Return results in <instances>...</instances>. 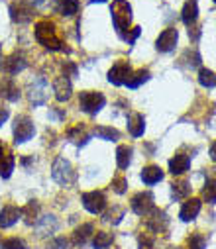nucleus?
<instances>
[{"instance_id":"f257e3e1","label":"nucleus","mask_w":216,"mask_h":249,"mask_svg":"<svg viewBox=\"0 0 216 249\" xmlns=\"http://www.w3.org/2000/svg\"><path fill=\"white\" fill-rule=\"evenodd\" d=\"M110 14H112V24H114L116 34L122 39H126L130 34V24H132V6L126 0H112Z\"/></svg>"},{"instance_id":"f03ea898","label":"nucleus","mask_w":216,"mask_h":249,"mask_svg":"<svg viewBox=\"0 0 216 249\" xmlns=\"http://www.w3.org/2000/svg\"><path fill=\"white\" fill-rule=\"evenodd\" d=\"M36 39L45 49H51V51H61L63 49V41L57 36V28L49 20H39L36 24Z\"/></svg>"},{"instance_id":"7ed1b4c3","label":"nucleus","mask_w":216,"mask_h":249,"mask_svg":"<svg viewBox=\"0 0 216 249\" xmlns=\"http://www.w3.org/2000/svg\"><path fill=\"white\" fill-rule=\"evenodd\" d=\"M106 104V98L102 92H97V90H85L79 94V108L85 112V114H91V116H97Z\"/></svg>"},{"instance_id":"20e7f679","label":"nucleus","mask_w":216,"mask_h":249,"mask_svg":"<svg viewBox=\"0 0 216 249\" xmlns=\"http://www.w3.org/2000/svg\"><path fill=\"white\" fill-rule=\"evenodd\" d=\"M51 177L57 184L61 186H69V184H73L77 175L73 171V167H71V163L65 159V157H57L55 163H53V169H51Z\"/></svg>"},{"instance_id":"39448f33","label":"nucleus","mask_w":216,"mask_h":249,"mask_svg":"<svg viewBox=\"0 0 216 249\" xmlns=\"http://www.w3.org/2000/svg\"><path fill=\"white\" fill-rule=\"evenodd\" d=\"M36 134V126L34 122L28 118V116H16L14 120V143L20 145V143H26L28 140H32Z\"/></svg>"},{"instance_id":"423d86ee","label":"nucleus","mask_w":216,"mask_h":249,"mask_svg":"<svg viewBox=\"0 0 216 249\" xmlns=\"http://www.w3.org/2000/svg\"><path fill=\"white\" fill-rule=\"evenodd\" d=\"M130 206H132V210H134L137 216L148 218V216L154 212V208H156V198H154V195H152L150 191L137 193V195H134Z\"/></svg>"},{"instance_id":"0eeeda50","label":"nucleus","mask_w":216,"mask_h":249,"mask_svg":"<svg viewBox=\"0 0 216 249\" xmlns=\"http://www.w3.org/2000/svg\"><path fill=\"white\" fill-rule=\"evenodd\" d=\"M47 90H49V87H47V81L43 77L34 79L30 83V87H28V98H30V102L34 106H43L47 102Z\"/></svg>"},{"instance_id":"6e6552de","label":"nucleus","mask_w":216,"mask_h":249,"mask_svg":"<svg viewBox=\"0 0 216 249\" xmlns=\"http://www.w3.org/2000/svg\"><path fill=\"white\" fill-rule=\"evenodd\" d=\"M85 210H89L91 214H102V210L106 208V196L100 191H93V193H85L81 196Z\"/></svg>"},{"instance_id":"1a4fd4ad","label":"nucleus","mask_w":216,"mask_h":249,"mask_svg":"<svg viewBox=\"0 0 216 249\" xmlns=\"http://www.w3.org/2000/svg\"><path fill=\"white\" fill-rule=\"evenodd\" d=\"M10 18L16 22V24H28L32 22L34 18V6L26 0H18L10 6Z\"/></svg>"},{"instance_id":"9d476101","label":"nucleus","mask_w":216,"mask_h":249,"mask_svg":"<svg viewBox=\"0 0 216 249\" xmlns=\"http://www.w3.org/2000/svg\"><path fill=\"white\" fill-rule=\"evenodd\" d=\"M132 73L134 71H132V67L126 63V61H118V63L112 65V69L108 71V81L112 85H116V87H122V85H126L130 81Z\"/></svg>"},{"instance_id":"9b49d317","label":"nucleus","mask_w":216,"mask_h":249,"mask_svg":"<svg viewBox=\"0 0 216 249\" xmlns=\"http://www.w3.org/2000/svg\"><path fill=\"white\" fill-rule=\"evenodd\" d=\"M177 39H179V32H177L175 28H167V30H163V32L159 34V37H157V41H156V49H157L159 53H169V51L175 49Z\"/></svg>"},{"instance_id":"f8f14e48","label":"nucleus","mask_w":216,"mask_h":249,"mask_svg":"<svg viewBox=\"0 0 216 249\" xmlns=\"http://www.w3.org/2000/svg\"><path fill=\"white\" fill-rule=\"evenodd\" d=\"M14 165H16L14 153L10 151V147L6 143L0 142V177L8 178L12 175V171H14Z\"/></svg>"},{"instance_id":"ddd939ff","label":"nucleus","mask_w":216,"mask_h":249,"mask_svg":"<svg viewBox=\"0 0 216 249\" xmlns=\"http://www.w3.org/2000/svg\"><path fill=\"white\" fill-rule=\"evenodd\" d=\"M148 228L154 231V233H165L167 228H169V218L165 212L154 208V212L148 216Z\"/></svg>"},{"instance_id":"4468645a","label":"nucleus","mask_w":216,"mask_h":249,"mask_svg":"<svg viewBox=\"0 0 216 249\" xmlns=\"http://www.w3.org/2000/svg\"><path fill=\"white\" fill-rule=\"evenodd\" d=\"M53 92H55V98L59 102H67L71 98V92H73V87H71V81L69 77H57L53 81Z\"/></svg>"},{"instance_id":"2eb2a0df","label":"nucleus","mask_w":216,"mask_h":249,"mask_svg":"<svg viewBox=\"0 0 216 249\" xmlns=\"http://www.w3.org/2000/svg\"><path fill=\"white\" fill-rule=\"evenodd\" d=\"M128 132L134 138H141L143 132H146V118H143L139 112H130L128 114Z\"/></svg>"},{"instance_id":"dca6fc26","label":"nucleus","mask_w":216,"mask_h":249,"mask_svg":"<svg viewBox=\"0 0 216 249\" xmlns=\"http://www.w3.org/2000/svg\"><path fill=\"white\" fill-rule=\"evenodd\" d=\"M57 228H59V222H57V218L53 214H47V216H41V218L36 220V231H38L39 237L53 233Z\"/></svg>"},{"instance_id":"f3484780","label":"nucleus","mask_w":216,"mask_h":249,"mask_svg":"<svg viewBox=\"0 0 216 249\" xmlns=\"http://www.w3.org/2000/svg\"><path fill=\"white\" fill-rule=\"evenodd\" d=\"M200 206H202V202H200L198 198H191V200H187V202L183 204L181 212H179V218H181L183 222H193V220L198 216Z\"/></svg>"},{"instance_id":"a211bd4d","label":"nucleus","mask_w":216,"mask_h":249,"mask_svg":"<svg viewBox=\"0 0 216 249\" xmlns=\"http://www.w3.org/2000/svg\"><path fill=\"white\" fill-rule=\"evenodd\" d=\"M26 59H24V55L22 53H12L6 61H4V69H6V73L8 75H18V73H22L24 69H26Z\"/></svg>"},{"instance_id":"6ab92c4d","label":"nucleus","mask_w":216,"mask_h":249,"mask_svg":"<svg viewBox=\"0 0 216 249\" xmlns=\"http://www.w3.org/2000/svg\"><path fill=\"white\" fill-rule=\"evenodd\" d=\"M189 167H191V157L185 155V153H177L175 157L169 159V171H171V175H183V173L189 171Z\"/></svg>"},{"instance_id":"aec40b11","label":"nucleus","mask_w":216,"mask_h":249,"mask_svg":"<svg viewBox=\"0 0 216 249\" xmlns=\"http://www.w3.org/2000/svg\"><path fill=\"white\" fill-rule=\"evenodd\" d=\"M22 216V210L16 206H4L0 212V228H12Z\"/></svg>"},{"instance_id":"412c9836","label":"nucleus","mask_w":216,"mask_h":249,"mask_svg":"<svg viewBox=\"0 0 216 249\" xmlns=\"http://www.w3.org/2000/svg\"><path fill=\"white\" fill-rule=\"evenodd\" d=\"M81 4L77 0H55L53 2V10L61 16H75L79 12Z\"/></svg>"},{"instance_id":"4be33fe9","label":"nucleus","mask_w":216,"mask_h":249,"mask_svg":"<svg viewBox=\"0 0 216 249\" xmlns=\"http://www.w3.org/2000/svg\"><path fill=\"white\" fill-rule=\"evenodd\" d=\"M181 20L189 28H193L196 24V20H198V6H196L195 0H187V2H185L183 12H181Z\"/></svg>"},{"instance_id":"5701e85b","label":"nucleus","mask_w":216,"mask_h":249,"mask_svg":"<svg viewBox=\"0 0 216 249\" xmlns=\"http://www.w3.org/2000/svg\"><path fill=\"white\" fill-rule=\"evenodd\" d=\"M67 140H69L71 143L83 147V145H87V143L91 142V134H89L83 126H75V128H71V130L67 132Z\"/></svg>"},{"instance_id":"b1692460","label":"nucleus","mask_w":216,"mask_h":249,"mask_svg":"<svg viewBox=\"0 0 216 249\" xmlns=\"http://www.w3.org/2000/svg\"><path fill=\"white\" fill-rule=\"evenodd\" d=\"M200 53L196 51V49H187L181 57H179V67H183V69H195V67H198L200 65Z\"/></svg>"},{"instance_id":"393cba45","label":"nucleus","mask_w":216,"mask_h":249,"mask_svg":"<svg viewBox=\"0 0 216 249\" xmlns=\"http://www.w3.org/2000/svg\"><path fill=\"white\" fill-rule=\"evenodd\" d=\"M141 180H143V184L152 186V184L163 180V171L157 165H150V167H146V169L141 171Z\"/></svg>"},{"instance_id":"a878e982","label":"nucleus","mask_w":216,"mask_h":249,"mask_svg":"<svg viewBox=\"0 0 216 249\" xmlns=\"http://www.w3.org/2000/svg\"><path fill=\"white\" fill-rule=\"evenodd\" d=\"M0 94H2L6 100H10V102H16L20 98V89L14 85L12 79H6L2 85H0Z\"/></svg>"},{"instance_id":"bb28decb","label":"nucleus","mask_w":216,"mask_h":249,"mask_svg":"<svg viewBox=\"0 0 216 249\" xmlns=\"http://www.w3.org/2000/svg\"><path fill=\"white\" fill-rule=\"evenodd\" d=\"M189 193H191V182H189V180H185V178L175 180V182L171 184V195H173V198H175V200L187 198V196H189Z\"/></svg>"},{"instance_id":"cd10ccee","label":"nucleus","mask_w":216,"mask_h":249,"mask_svg":"<svg viewBox=\"0 0 216 249\" xmlns=\"http://www.w3.org/2000/svg\"><path fill=\"white\" fill-rule=\"evenodd\" d=\"M132 147H128V145H120L118 149H116V165H118V169H128L130 167V163H132Z\"/></svg>"},{"instance_id":"c85d7f7f","label":"nucleus","mask_w":216,"mask_h":249,"mask_svg":"<svg viewBox=\"0 0 216 249\" xmlns=\"http://www.w3.org/2000/svg\"><path fill=\"white\" fill-rule=\"evenodd\" d=\"M95 231V226L93 224H83L81 228H77L73 231V243L75 245H85V241L89 239V235Z\"/></svg>"},{"instance_id":"c756f323","label":"nucleus","mask_w":216,"mask_h":249,"mask_svg":"<svg viewBox=\"0 0 216 249\" xmlns=\"http://www.w3.org/2000/svg\"><path fill=\"white\" fill-rule=\"evenodd\" d=\"M95 136L100 138V140H106V142H116L120 140V132L116 128H108V126H97L95 128Z\"/></svg>"},{"instance_id":"7c9ffc66","label":"nucleus","mask_w":216,"mask_h":249,"mask_svg":"<svg viewBox=\"0 0 216 249\" xmlns=\"http://www.w3.org/2000/svg\"><path fill=\"white\" fill-rule=\"evenodd\" d=\"M150 71L148 69H139V71H136V73H132V77H130V81L126 83V87L128 89H137L139 85H143L146 81H150Z\"/></svg>"},{"instance_id":"2f4dec72","label":"nucleus","mask_w":216,"mask_h":249,"mask_svg":"<svg viewBox=\"0 0 216 249\" xmlns=\"http://www.w3.org/2000/svg\"><path fill=\"white\" fill-rule=\"evenodd\" d=\"M202 198L208 204H216V178H206L202 189Z\"/></svg>"},{"instance_id":"473e14b6","label":"nucleus","mask_w":216,"mask_h":249,"mask_svg":"<svg viewBox=\"0 0 216 249\" xmlns=\"http://www.w3.org/2000/svg\"><path fill=\"white\" fill-rule=\"evenodd\" d=\"M114 241V235L108 233V231H97L95 233V239H93V245L95 249H106L108 245H112Z\"/></svg>"},{"instance_id":"72a5a7b5","label":"nucleus","mask_w":216,"mask_h":249,"mask_svg":"<svg viewBox=\"0 0 216 249\" xmlns=\"http://www.w3.org/2000/svg\"><path fill=\"white\" fill-rule=\"evenodd\" d=\"M38 212H39V206H38L36 200H30V202L22 208V216L26 218L28 224H36V220H38Z\"/></svg>"},{"instance_id":"f704fd0d","label":"nucleus","mask_w":216,"mask_h":249,"mask_svg":"<svg viewBox=\"0 0 216 249\" xmlns=\"http://www.w3.org/2000/svg\"><path fill=\"white\" fill-rule=\"evenodd\" d=\"M198 83L204 89H214L216 87V75L210 69H200L198 71Z\"/></svg>"},{"instance_id":"c9c22d12","label":"nucleus","mask_w":216,"mask_h":249,"mask_svg":"<svg viewBox=\"0 0 216 249\" xmlns=\"http://www.w3.org/2000/svg\"><path fill=\"white\" fill-rule=\"evenodd\" d=\"M122 218H124V208H120V206H112V210H108L106 214H104V222L106 224H112V226H118L120 222H122Z\"/></svg>"},{"instance_id":"e433bc0d","label":"nucleus","mask_w":216,"mask_h":249,"mask_svg":"<svg viewBox=\"0 0 216 249\" xmlns=\"http://www.w3.org/2000/svg\"><path fill=\"white\" fill-rule=\"evenodd\" d=\"M187 245H189V249H206V239L200 233H193L187 239Z\"/></svg>"},{"instance_id":"4c0bfd02","label":"nucleus","mask_w":216,"mask_h":249,"mask_svg":"<svg viewBox=\"0 0 216 249\" xmlns=\"http://www.w3.org/2000/svg\"><path fill=\"white\" fill-rule=\"evenodd\" d=\"M126 189H128V180H126L124 177H116V178H112V191H114L116 195H124Z\"/></svg>"},{"instance_id":"58836bf2","label":"nucleus","mask_w":216,"mask_h":249,"mask_svg":"<svg viewBox=\"0 0 216 249\" xmlns=\"http://www.w3.org/2000/svg\"><path fill=\"white\" fill-rule=\"evenodd\" d=\"M2 249H28L26 243L18 237H10V239H4L2 241Z\"/></svg>"},{"instance_id":"ea45409f","label":"nucleus","mask_w":216,"mask_h":249,"mask_svg":"<svg viewBox=\"0 0 216 249\" xmlns=\"http://www.w3.org/2000/svg\"><path fill=\"white\" fill-rule=\"evenodd\" d=\"M154 247H156V237L152 233L139 235V249H154Z\"/></svg>"},{"instance_id":"a19ab883","label":"nucleus","mask_w":216,"mask_h":249,"mask_svg":"<svg viewBox=\"0 0 216 249\" xmlns=\"http://www.w3.org/2000/svg\"><path fill=\"white\" fill-rule=\"evenodd\" d=\"M67 245H69V241L65 237H55V239H51L47 243L45 249H67Z\"/></svg>"},{"instance_id":"79ce46f5","label":"nucleus","mask_w":216,"mask_h":249,"mask_svg":"<svg viewBox=\"0 0 216 249\" xmlns=\"http://www.w3.org/2000/svg\"><path fill=\"white\" fill-rule=\"evenodd\" d=\"M139 34H141V28H137V26H136V28H132V32L128 34V37H126L124 41H128L130 45H134V41L139 37Z\"/></svg>"},{"instance_id":"37998d69","label":"nucleus","mask_w":216,"mask_h":249,"mask_svg":"<svg viewBox=\"0 0 216 249\" xmlns=\"http://www.w3.org/2000/svg\"><path fill=\"white\" fill-rule=\"evenodd\" d=\"M198 36H200V30H198V28H195V26H193V28H189V37H191L193 41H196V39H198Z\"/></svg>"},{"instance_id":"c03bdc74","label":"nucleus","mask_w":216,"mask_h":249,"mask_svg":"<svg viewBox=\"0 0 216 249\" xmlns=\"http://www.w3.org/2000/svg\"><path fill=\"white\" fill-rule=\"evenodd\" d=\"M8 120V108H0V126Z\"/></svg>"},{"instance_id":"a18cd8bd","label":"nucleus","mask_w":216,"mask_h":249,"mask_svg":"<svg viewBox=\"0 0 216 249\" xmlns=\"http://www.w3.org/2000/svg\"><path fill=\"white\" fill-rule=\"evenodd\" d=\"M208 155H210V159L216 163V142L210 145V149H208Z\"/></svg>"},{"instance_id":"49530a36","label":"nucleus","mask_w":216,"mask_h":249,"mask_svg":"<svg viewBox=\"0 0 216 249\" xmlns=\"http://www.w3.org/2000/svg\"><path fill=\"white\" fill-rule=\"evenodd\" d=\"M95 2H98V4H102V2H106V0H89V4H95Z\"/></svg>"},{"instance_id":"de8ad7c7","label":"nucleus","mask_w":216,"mask_h":249,"mask_svg":"<svg viewBox=\"0 0 216 249\" xmlns=\"http://www.w3.org/2000/svg\"><path fill=\"white\" fill-rule=\"evenodd\" d=\"M0 67H2V51H0Z\"/></svg>"},{"instance_id":"09e8293b","label":"nucleus","mask_w":216,"mask_h":249,"mask_svg":"<svg viewBox=\"0 0 216 249\" xmlns=\"http://www.w3.org/2000/svg\"><path fill=\"white\" fill-rule=\"evenodd\" d=\"M169 249H181V247H169Z\"/></svg>"},{"instance_id":"8fccbe9b","label":"nucleus","mask_w":216,"mask_h":249,"mask_svg":"<svg viewBox=\"0 0 216 249\" xmlns=\"http://www.w3.org/2000/svg\"><path fill=\"white\" fill-rule=\"evenodd\" d=\"M214 4H216V0H214Z\"/></svg>"},{"instance_id":"3c124183","label":"nucleus","mask_w":216,"mask_h":249,"mask_svg":"<svg viewBox=\"0 0 216 249\" xmlns=\"http://www.w3.org/2000/svg\"><path fill=\"white\" fill-rule=\"evenodd\" d=\"M195 2H196V0H195Z\"/></svg>"}]
</instances>
